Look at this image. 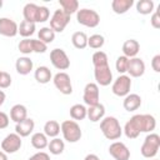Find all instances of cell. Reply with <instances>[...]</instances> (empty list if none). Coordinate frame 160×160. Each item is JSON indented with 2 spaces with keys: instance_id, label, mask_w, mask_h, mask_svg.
<instances>
[{
  "instance_id": "4316f807",
  "label": "cell",
  "mask_w": 160,
  "mask_h": 160,
  "mask_svg": "<svg viewBox=\"0 0 160 160\" xmlns=\"http://www.w3.org/2000/svg\"><path fill=\"white\" fill-rule=\"evenodd\" d=\"M71 42L76 49L82 50L88 46V35L84 31H75L71 36Z\"/></svg>"
},
{
  "instance_id": "2e32d148",
  "label": "cell",
  "mask_w": 160,
  "mask_h": 160,
  "mask_svg": "<svg viewBox=\"0 0 160 160\" xmlns=\"http://www.w3.org/2000/svg\"><path fill=\"white\" fill-rule=\"evenodd\" d=\"M86 116L89 118L90 121L98 122L105 116V106L101 102H98L95 105L88 106L86 108Z\"/></svg>"
},
{
  "instance_id": "d6a6232c",
  "label": "cell",
  "mask_w": 160,
  "mask_h": 160,
  "mask_svg": "<svg viewBox=\"0 0 160 160\" xmlns=\"http://www.w3.org/2000/svg\"><path fill=\"white\" fill-rule=\"evenodd\" d=\"M38 36H39V40L45 42L46 45L52 42L55 40V32L49 28V26H44L41 28L39 31H38Z\"/></svg>"
},
{
  "instance_id": "52a82bcc",
  "label": "cell",
  "mask_w": 160,
  "mask_h": 160,
  "mask_svg": "<svg viewBox=\"0 0 160 160\" xmlns=\"http://www.w3.org/2000/svg\"><path fill=\"white\" fill-rule=\"evenodd\" d=\"M70 22V15L64 12L61 9H56L54 14L50 18V29L56 34V32H62L68 24Z\"/></svg>"
},
{
  "instance_id": "30bf717a",
  "label": "cell",
  "mask_w": 160,
  "mask_h": 160,
  "mask_svg": "<svg viewBox=\"0 0 160 160\" xmlns=\"http://www.w3.org/2000/svg\"><path fill=\"white\" fill-rule=\"evenodd\" d=\"M22 145V140H21V136H19L16 132H11V134H8L2 141H1V150L6 154H14L18 150H20Z\"/></svg>"
},
{
  "instance_id": "7a4b0ae2",
  "label": "cell",
  "mask_w": 160,
  "mask_h": 160,
  "mask_svg": "<svg viewBox=\"0 0 160 160\" xmlns=\"http://www.w3.org/2000/svg\"><path fill=\"white\" fill-rule=\"evenodd\" d=\"M100 130L108 140H118L122 135V128L115 116H104L100 120Z\"/></svg>"
},
{
  "instance_id": "d6986e66",
  "label": "cell",
  "mask_w": 160,
  "mask_h": 160,
  "mask_svg": "<svg viewBox=\"0 0 160 160\" xmlns=\"http://www.w3.org/2000/svg\"><path fill=\"white\" fill-rule=\"evenodd\" d=\"M122 55L126 56L128 59L136 58V55L140 51V44L135 39H129L122 44Z\"/></svg>"
},
{
  "instance_id": "ba28073f",
  "label": "cell",
  "mask_w": 160,
  "mask_h": 160,
  "mask_svg": "<svg viewBox=\"0 0 160 160\" xmlns=\"http://www.w3.org/2000/svg\"><path fill=\"white\" fill-rule=\"evenodd\" d=\"M50 61L52 66L58 70H66L70 68V59L65 50L55 48L50 51Z\"/></svg>"
},
{
  "instance_id": "8992f818",
  "label": "cell",
  "mask_w": 160,
  "mask_h": 160,
  "mask_svg": "<svg viewBox=\"0 0 160 160\" xmlns=\"http://www.w3.org/2000/svg\"><path fill=\"white\" fill-rule=\"evenodd\" d=\"M130 89H131V78L129 75H119L111 85V91L114 95L119 96V98H125L128 94H130Z\"/></svg>"
},
{
  "instance_id": "7c38bea8",
  "label": "cell",
  "mask_w": 160,
  "mask_h": 160,
  "mask_svg": "<svg viewBox=\"0 0 160 160\" xmlns=\"http://www.w3.org/2000/svg\"><path fill=\"white\" fill-rule=\"evenodd\" d=\"M94 78L98 85L100 86H108L112 82V72L109 65L94 68Z\"/></svg>"
},
{
  "instance_id": "484cf974",
  "label": "cell",
  "mask_w": 160,
  "mask_h": 160,
  "mask_svg": "<svg viewBox=\"0 0 160 160\" xmlns=\"http://www.w3.org/2000/svg\"><path fill=\"white\" fill-rule=\"evenodd\" d=\"M36 30V26L34 22H30V21H26V20H22L19 25V29H18V34H20L24 39H29L31 35H34Z\"/></svg>"
},
{
  "instance_id": "8d00e7d4",
  "label": "cell",
  "mask_w": 160,
  "mask_h": 160,
  "mask_svg": "<svg viewBox=\"0 0 160 160\" xmlns=\"http://www.w3.org/2000/svg\"><path fill=\"white\" fill-rule=\"evenodd\" d=\"M18 49L21 54H24L25 56H28L29 54L32 52V45H31V39H22L20 40V42L18 44Z\"/></svg>"
},
{
  "instance_id": "bcb514c9",
  "label": "cell",
  "mask_w": 160,
  "mask_h": 160,
  "mask_svg": "<svg viewBox=\"0 0 160 160\" xmlns=\"http://www.w3.org/2000/svg\"><path fill=\"white\" fill-rule=\"evenodd\" d=\"M5 100H6V95H5V92L2 90H0V106L5 102Z\"/></svg>"
},
{
  "instance_id": "9a60e30c",
  "label": "cell",
  "mask_w": 160,
  "mask_h": 160,
  "mask_svg": "<svg viewBox=\"0 0 160 160\" xmlns=\"http://www.w3.org/2000/svg\"><path fill=\"white\" fill-rule=\"evenodd\" d=\"M130 78H140L145 74V62L140 58H131L129 59L128 71Z\"/></svg>"
},
{
  "instance_id": "c3c4849f",
  "label": "cell",
  "mask_w": 160,
  "mask_h": 160,
  "mask_svg": "<svg viewBox=\"0 0 160 160\" xmlns=\"http://www.w3.org/2000/svg\"><path fill=\"white\" fill-rule=\"evenodd\" d=\"M2 4H4V2H2V0H0V9L2 8Z\"/></svg>"
},
{
  "instance_id": "ab89813d",
  "label": "cell",
  "mask_w": 160,
  "mask_h": 160,
  "mask_svg": "<svg viewBox=\"0 0 160 160\" xmlns=\"http://www.w3.org/2000/svg\"><path fill=\"white\" fill-rule=\"evenodd\" d=\"M11 85V76L6 71H1L0 74V89H8Z\"/></svg>"
},
{
  "instance_id": "3957f363",
  "label": "cell",
  "mask_w": 160,
  "mask_h": 160,
  "mask_svg": "<svg viewBox=\"0 0 160 160\" xmlns=\"http://www.w3.org/2000/svg\"><path fill=\"white\" fill-rule=\"evenodd\" d=\"M60 131L62 134L64 140L68 142H78L81 136L82 131L80 129V125L75 120H65L60 125Z\"/></svg>"
},
{
  "instance_id": "cb8c5ba5",
  "label": "cell",
  "mask_w": 160,
  "mask_h": 160,
  "mask_svg": "<svg viewBox=\"0 0 160 160\" xmlns=\"http://www.w3.org/2000/svg\"><path fill=\"white\" fill-rule=\"evenodd\" d=\"M30 142H31L32 148H35L36 150H42V149L48 148L49 140H48V136L44 132H40L39 131V132H34L31 135Z\"/></svg>"
},
{
  "instance_id": "7dc6e473",
  "label": "cell",
  "mask_w": 160,
  "mask_h": 160,
  "mask_svg": "<svg viewBox=\"0 0 160 160\" xmlns=\"http://www.w3.org/2000/svg\"><path fill=\"white\" fill-rule=\"evenodd\" d=\"M0 160H8V154L0 150Z\"/></svg>"
},
{
  "instance_id": "d590c367",
  "label": "cell",
  "mask_w": 160,
  "mask_h": 160,
  "mask_svg": "<svg viewBox=\"0 0 160 160\" xmlns=\"http://www.w3.org/2000/svg\"><path fill=\"white\" fill-rule=\"evenodd\" d=\"M128 65H129V59L126 56H124V55L118 56V59L115 61V69L120 75H122L128 71Z\"/></svg>"
},
{
  "instance_id": "6da1fadb",
  "label": "cell",
  "mask_w": 160,
  "mask_h": 160,
  "mask_svg": "<svg viewBox=\"0 0 160 160\" xmlns=\"http://www.w3.org/2000/svg\"><path fill=\"white\" fill-rule=\"evenodd\" d=\"M155 128H156V120L152 115L136 114L126 121L122 132L128 139H136L141 132H152Z\"/></svg>"
},
{
  "instance_id": "ac0fdd59",
  "label": "cell",
  "mask_w": 160,
  "mask_h": 160,
  "mask_svg": "<svg viewBox=\"0 0 160 160\" xmlns=\"http://www.w3.org/2000/svg\"><path fill=\"white\" fill-rule=\"evenodd\" d=\"M15 69L20 75H28L34 69V62L29 56H20L16 59Z\"/></svg>"
},
{
  "instance_id": "ee69618b",
  "label": "cell",
  "mask_w": 160,
  "mask_h": 160,
  "mask_svg": "<svg viewBox=\"0 0 160 160\" xmlns=\"http://www.w3.org/2000/svg\"><path fill=\"white\" fill-rule=\"evenodd\" d=\"M151 68L155 72H160V55H155L151 60Z\"/></svg>"
},
{
  "instance_id": "1f68e13d",
  "label": "cell",
  "mask_w": 160,
  "mask_h": 160,
  "mask_svg": "<svg viewBox=\"0 0 160 160\" xmlns=\"http://www.w3.org/2000/svg\"><path fill=\"white\" fill-rule=\"evenodd\" d=\"M70 116L72 120H84L86 118V108L82 104H74L70 108Z\"/></svg>"
},
{
  "instance_id": "83f0119b",
  "label": "cell",
  "mask_w": 160,
  "mask_h": 160,
  "mask_svg": "<svg viewBox=\"0 0 160 160\" xmlns=\"http://www.w3.org/2000/svg\"><path fill=\"white\" fill-rule=\"evenodd\" d=\"M136 11L141 15H149L151 12H154L155 9V4L152 0H139L136 4Z\"/></svg>"
},
{
  "instance_id": "b9f144b4",
  "label": "cell",
  "mask_w": 160,
  "mask_h": 160,
  "mask_svg": "<svg viewBox=\"0 0 160 160\" xmlns=\"http://www.w3.org/2000/svg\"><path fill=\"white\" fill-rule=\"evenodd\" d=\"M29 160H50V155L45 151H38L29 158Z\"/></svg>"
},
{
  "instance_id": "4fadbf2b",
  "label": "cell",
  "mask_w": 160,
  "mask_h": 160,
  "mask_svg": "<svg viewBox=\"0 0 160 160\" xmlns=\"http://www.w3.org/2000/svg\"><path fill=\"white\" fill-rule=\"evenodd\" d=\"M109 154L115 160H129L130 159V150L121 141H114L112 144H110Z\"/></svg>"
},
{
  "instance_id": "74e56055",
  "label": "cell",
  "mask_w": 160,
  "mask_h": 160,
  "mask_svg": "<svg viewBox=\"0 0 160 160\" xmlns=\"http://www.w3.org/2000/svg\"><path fill=\"white\" fill-rule=\"evenodd\" d=\"M31 45H32V52L36 54H44L48 50V45L39 39H31Z\"/></svg>"
},
{
  "instance_id": "f1b7e54d",
  "label": "cell",
  "mask_w": 160,
  "mask_h": 160,
  "mask_svg": "<svg viewBox=\"0 0 160 160\" xmlns=\"http://www.w3.org/2000/svg\"><path fill=\"white\" fill-rule=\"evenodd\" d=\"M44 134L48 138H58L60 134V124L56 120H49L44 125Z\"/></svg>"
},
{
  "instance_id": "7402d4cb",
  "label": "cell",
  "mask_w": 160,
  "mask_h": 160,
  "mask_svg": "<svg viewBox=\"0 0 160 160\" xmlns=\"http://www.w3.org/2000/svg\"><path fill=\"white\" fill-rule=\"evenodd\" d=\"M28 118V109L22 104H15L10 109V119L14 122H20Z\"/></svg>"
},
{
  "instance_id": "5bb4252c",
  "label": "cell",
  "mask_w": 160,
  "mask_h": 160,
  "mask_svg": "<svg viewBox=\"0 0 160 160\" xmlns=\"http://www.w3.org/2000/svg\"><path fill=\"white\" fill-rule=\"evenodd\" d=\"M19 25L10 18H0V35L6 38H14L18 35Z\"/></svg>"
},
{
  "instance_id": "44dd1931",
  "label": "cell",
  "mask_w": 160,
  "mask_h": 160,
  "mask_svg": "<svg viewBox=\"0 0 160 160\" xmlns=\"http://www.w3.org/2000/svg\"><path fill=\"white\" fill-rule=\"evenodd\" d=\"M122 106L126 111H135L141 106V96L139 94H128L124 98Z\"/></svg>"
},
{
  "instance_id": "f35d334b",
  "label": "cell",
  "mask_w": 160,
  "mask_h": 160,
  "mask_svg": "<svg viewBox=\"0 0 160 160\" xmlns=\"http://www.w3.org/2000/svg\"><path fill=\"white\" fill-rule=\"evenodd\" d=\"M50 18V10L44 6V5H39V18H38V22H45L46 20H49Z\"/></svg>"
},
{
  "instance_id": "e0dca14e",
  "label": "cell",
  "mask_w": 160,
  "mask_h": 160,
  "mask_svg": "<svg viewBox=\"0 0 160 160\" xmlns=\"http://www.w3.org/2000/svg\"><path fill=\"white\" fill-rule=\"evenodd\" d=\"M34 128H35L34 120L30 119V118H26L25 120H22L20 122H16V125H15V132L19 136H21V138H26V136H29L34 131Z\"/></svg>"
},
{
  "instance_id": "681fc988",
  "label": "cell",
  "mask_w": 160,
  "mask_h": 160,
  "mask_svg": "<svg viewBox=\"0 0 160 160\" xmlns=\"http://www.w3.org/2000/svg\"><path fill=\"white\" fill-rule=\"evenodd\" d=\"M0 74H1V70H0Z\"/></svg>"
},
{
  "instance_id": "9c48e42d",
  "label": "cell",
  "mask_w": 160,
  "mask_h": 160,
  "mask_svg": "<svg viewBox=\"0 0 160 160\" xmlns=\"http://www.w3.org/2000/svg\"><path fill=\"white\" fill-rule=\"evenodd\" d=\"M52 82L55 88L64 95H70L72 92V84L71 79L68 72L65 71H59L52 76Z\"/></svg>"
},
{
  "instance_id": "277c9868",
  "label": "cell",
  "mask_w": 160,
  "mask_h": 160,
  "mask_svg": "<svg viewBox=\"0 0 160 160\" xmlns=\"http://www.w3.org/2000/svg\"><path fill=\"white\" fill-rule=\"evenodd\" d=\"M159 149H160V136L156 132H149L144 139V142L140 148V152L144 158L151 159L156 156Z\"/></svg>"
},
{
  "instance_id": "f546056e",
  "label": "cell",
  "mask_w": 160,
  "mask_h": 160,
  "mask_svg": "<svg viewBox=\"0 0 160 160\" xmlns=\"http://www.w3.org/2000/svg\"><path fill=\"white\" fill-rule=\"evenodd\" d=\"M48 149L50 150V154L52 155H60L64 152V149H65V142L64 140L59 139V138H52L49 144H48Z\"/></svg>"
},
{
  "instance_id": "7bdbcfd3",
  "label": "cell",
  "mask_w": 160,
  "mask_h": 160,
  "mask_svg": "<svg viewBox=\"0 0 160 160\" xmlns=\"http://www.w3.org/2000/svg\"><path fill=\"white\" fill-rule=\"evenodd\" d=\"M9 121H10L9 115H8L6 112H4V111H0V130H2V129H5V128H8Z\"/></svg>"
},
{
  "instance_id": "ffe728a7",
  "label": "cell",
  "mask_w": 160,
  "mask_h": 160,
  "mask_svg": "<svg viewBox=\"0 0 160 160\" xmlns=\"http://www.w3.org/2000/svg\"><path fill=\"white\" fill-rule=\"evenodd\" d=\"M22 16H24V20L36 24L38 18H39V5H36L34 2L25 4V6L22 9Z\"/></svg>"
},
{
  "instance_id": "8fae6325",
  "label": "cell",
  "mask_w": 160,
  "mask_h": 160,
  "mask_svg": "<svg viewBox=\"0 0 160 160\" xmlns=\"http://www.w3.org/2000/svg\"><path fill=\"white\" fill-rule=\"evenodd\" d=\"M82 100L88 106L100 102V90H99V85L96 82H88L85 85Z\"/></svg>"
},
{
  "instance_id": "d4e9b609",
  "label": "cell",
  "mask_w": 160,
  "mask_h": 160,
  "mask_svg": "<svg viewBox=\"0 0 160 160\" xmlns=\"http://www.w3.org/2000/svg\"><path fill=\"white\" fill-rule=\"evenodd\" d=\"M134 5V0H112L111 9L115 14H125L131 6Z\"/></svg>"
},
{
  "instance_id": "60d3db41",
  "label": "cell",
  "mask_w": 160,
  "mask_h": 160,
  "mask_svg": "<svg viewBox=\"0 0 160 160\" xmlns=\"http://www.w3.org/2000/svg\"><path fill=\"white\" fill-rule=\"evenodd\" d=\"M150 24H151V26L154 29H159L160 28V15H159V11L158 10H154V12L151 14Z\"/></svg>"
},
{
  "instance_id": "4dcf8cb0",
  "label": "cell",
  "mask_w": 160,
  "mask_h": 160,
  "mask_svg": "<svg viewBox=\"0 0 160 160\" xmlns=\"http://www.w3.org/2000/svg\"><path fill=\"white\" fill-rule=\"evenodd\" d=\"M59 4L61 6V10L70 16L72 14H76V11L79 10V1L78 0H59Z\"/></svg>"
},
{
  "instance_id": "e575fe53",
  "label": "cell",
  "mask_w": 160,
  "mask_h": 160,
  "mask_svg": "<svg viewBox=\"0 0 160 160\" xmlns=\"http://www.w3.org/2000/svg\"><path fill=\"white\" fill-rule=\"evenodd\" d=\"M105 44V38L101 34H92L88 38V46L91 49H101Z\"/></svg>"
},
{
  "instance_id": "603a6c76",
  "label": "cell",
  "mask_w": 160,
  "mask_h": 160,
  "mask_svg": "<svg viewBox=\"0 0 160 160\" xmlns=\"http://www.w3.org/2000/svg\"><path fill=\"white\" fill-rule=\"evenodd\" d=\"M34 78L39 84H48L50 80H52V74L48 66L41 65V66L36 68V70L34 72Z\"/></svg>"
},
{
  "instance_id": "5b68a950",
  "label": "cell",
  "mask_w": 160,
  "mask_h": 160,
  "mask_svg": "<svg viewBox=\"0 0 160 160\" xmlns=\"http://www.w3.org/2000/svg\"><path fill=\"white\" fill-rule=\"evenodd\" d=\"M76 20L80 25L86 28H96L100 24V15L92 9H79L76 11Z\"/></svg>"
},
{
  "instance_id": "f6af8a7d",
  "label": "cell",
  "mask_w": 160,
  "mask_h": 160,
  "mask_svg": "<svg viewBox=\"0 0 160 160\" xmlns=\"http://www.w3.org/2000/svg\"><path fill=\"white\" fill-rule=\"evenodd\" d=\"M84 160H100V159H99V156L96 154H88L84 158Z\"/></svg>"
},
{
  "instance_id": "836d02e7",
  "label": "cell",
  "mask_w": 160,
  "mask_h": 160,
  "mask_svg": "<svg viewBox=\"0 0 160 160\" xmlns=\"http://www.w3.org/2000/svg\"><path fill=\"white\" fill-rule=\"evenodd\" d=\"M91 61H92V65L94 68H99V66H105V65H109V59H108V55L106 52L101 51V50H98L92 54L91 56Z\"/></svg>"
}]
</instances>
